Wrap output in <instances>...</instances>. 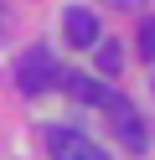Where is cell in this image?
<instances>
[{
    "mask_svg": "<svg viewBox=\"0 0 155 160\" xmlns=\"http://www.w3.org/2000/svg\"><path fill=\"white\" fill-rule=\"evenodd\" d=\"M103 114H109V124H114V139H119L129 155H145V145H150V139H145V119H140V108L124 103V98H114Z\"/></svg>",
    "mask_w": 155,
    "mask_h": 160,
    "instance_id": "cell-1",
    "label": "cell"
},
{
    "mask_svg": "<svg viewBox=\"0 0 155 160\" xmlns=\"http://www.w3.org/2000/svg\"><path fill=\"white\" fill-rule=\"evenodd\" d=\"M57 72H62V67L52 62V52H47V47H31V52L21 57V88H26V93H47L52 83H62Z\"/></svg>",
    "mask_w": 155,
    "mask_h": 160,
    "instance_id": "cell-2",
    "label": "cell"
},
{
    "mask_svg": "<svg viewBox=\"0 0 155 160\" xmlns=\"http://www.w3.org/2000/svg\"><path fill=\"white\" fill-rule=\"evenodd\" d=\"M47 150H52V160H109L83 129H52V134H47Z\"/></svg>",
    "mask_w": 155,
    "mask_h": 160,
    "instance_id": "cell-3",
    "label": "cell"
},
{
    "mask_svg": "<svg viewBox=\"0 0 155 160\" xmlns=\"http://www.w3.org/2000/svg\"><path fill=\"white\" fill-rule=\"evenodd\" d=\"M62 31H67V42H72V47H98V16H93L88 5H67Z\"/></svg>",
    "mask_w": 155,
    "mask_h": 160,
    "instance_id": "cell-4",
    "label": "cell"
},
{
    "mask_svg": "<svg viewBox=\"0 0 155 160\" xmlns=\"http://www.w3.org/2000/svg\"><path fill=\"white\" fill-rule=\"evenodd\" d=\"M62 88H67L78 103H93V108H109V103H114V93H109L93 72H67V78H62Z\"/></svg>",
    "mask_w": 155,
    "mask_h": 160,
    "instance_id": "cell-5",
    "label": "cell"
},
{
    "mask_svg": "<svg viewBox=\"0 0 155 160\" xmlns=\"http://www.w3.org/2000/svg\"><path fill=\"white\" fill-rule=\"evenodd\" d=\"M93 52H98V72H103V78H109V72H119V47H114V42H98Z\"/></svg>",
    "mask_w": 155,
    "mask_h": 160,
    "instance_id": "cell-6",
    "label": "cell"
},
{
    "mask_svg": "<svg viewBox=\"0 0 155 160\" xmlns=\"http://www.w3.org/2000/svg\"><path fill=\"white\" fill-rule=\"evenodd\" d=\"M140 52L155 62V21H145V31H140Z\"/></svg>",
    "mask_w": 155,
    "mask_h": 160,
    "instance_id": "cell-7",
    "label": "cell"
},
{
    "mask_svg": "<svg viewBox=\"0 0 155 160\" xmlns=\"http://www.w3.org/2000/svg\"><path fill=\"white\" fill-rule=\"evenodd\" d=\"M109 5H119V11H140L145 0H109Z\"/></svg>",
    "mask_w": 155,
    "mask_h": 160,
    "instance_id": "cell-8",
    "label": "cell"
}]
</instances>
